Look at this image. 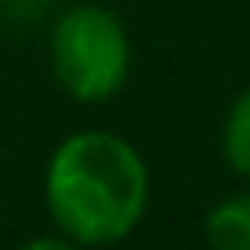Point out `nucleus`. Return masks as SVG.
Here are the masks:
<instances>
[{
    "label": "nucleus",
    "instance_id": "obj_5",
    "mask_svg": "<svg viewBox=\"0 0 250 250\" xmlns=\"http://www.w3.org/2000/svg\"><path fill=\"white\" fill-rule=\"evenodd\" d=\"M16 250H82V246L55 230V234H35V238H27V242H23V246H16Z\"/></svg>",
    "mask_w": 250,
    "mask_h": 250
},
{
    "label": "nucleus",
    "instance_id": "obj_2",
    "mask_svg": "<svg viewBox=\"0 0 250 250\" xmlns=\"http://www.w3.org/2000/svg\"><path fill=\"white\" fill-rule=\"evenodd\" d=\"M47 66L70 102H113L133 74V39L125 20L94 0L62 8L47 35Z\"/></svg>",
    "mask_w": 250,
    "mask_h": 250
},
{
    "label": "nucleus",
    "instance_id": "obj_4",
    "mask_svg": "<svg viewBox=\"0 0 250 250\" xmlns=\"http://www.w3.org/2000/svg\"><path fill=\"white\" fill-rule=\"evenodd\" d=\"M219 156L223 164L250 184V86H242L227 113H223V125H219Z\"/></svg>",
    "mask_w": 250,
    "mask_h": 250
},
{
    "label": "nucleus",
    "instance_id": "obj_1",
    "mask_svg": "<svg viewBox=\"0 0 250 250\" xmlns=\"http://www.w3.org/2000/svg\"><path fill=\"white\" fill-rule=\"evenodd\" d=\"M148 195L152 176L141 148L109 129L66 133L43 168L47 215L82 250L125 242L141 227Z\"/></svg>",
    "mask_w": 250,
    "mask_h": 250
},
{
    "label": "nucleus",
    "instance_id": "obj_3",
    "mask_svg": "<svg viewBox=\"0 0 250 250\" xmlns=\"http://www.w3.org/2000/svg\"><path fill=\"white\" fill-rule=\"evenodd\" d=\"M207 250H250V191L223 195L203 215Z\"/></svg>",
    "mask_w": 250,
    "mask_h": 250
}]
</instances>
